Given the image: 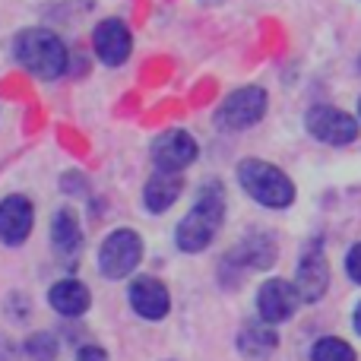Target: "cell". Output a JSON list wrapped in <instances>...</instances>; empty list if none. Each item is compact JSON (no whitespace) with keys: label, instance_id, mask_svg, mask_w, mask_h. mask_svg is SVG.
Masks as SVG:
<instances>
[{"label":"cell","instance_id":"6da1fadb","mask_svg":"<svg viewBox=\"0 0 361 361\" xmlns=\"http://www.w3.org/2000/svg\"><path fill=\"white\" fill-rule=\"evenodd\" d=\"M222 219H225V190L222 184L209 180V184H203L197 190L193 209L178 222V231H175L178 247L187 250V254H200L203 247H209Z\"/></svg>","mask_w":361,"mask_h":361},{"label":"cell","instance_id":"7a4b0ae2","mask_svg":"<svg viewBox=\"0 0 361 361\" xmlns=\"http://www.w3.org/2000/svg\"><path fill=\"white\" fill-rule=\"evenodd\" d=\"M16 61L38 80H57L67 70V48L51 29H25L16 35Z\"/></svg>","mask_w":361,"mask_h":361},{"label":"cell","instance_id":"3957f363","mask_svg":"<svg viewBox=\"0 0 361 361\" xmlns=\"http://www.w3.org/2000/svg\"><path fill=\"white\" fill-rule=\"evenodd\" d=\"M238 180L247 190V197H254L257 203L269 206V209H282L295 200V184L286 178V171L263 159H244L238 165Z\"/></svg>","mask_w":361,"mask_h":361},{"label":"cell","instance_id":"277c9868","mask_svg":"<svg viewBox=\"0 0 361 361\" xmlns=\"http://www.w3.org/2000/svg\"><path fill=\"white\" fill-rule=\"evenodd\" d=\"M267 114V92L260 86H241L231 95H225V102L216 111V124L222 130H247Z\"/></svg>","mask_w":361,"mask_h":361},{"label":"cell","instance_id":"5b68a950","mask_svg":"<svg viewBox=\"0 0 361 361\" xmlns=\"http://www.w3.org/2000/svg\"><path fill=\"white\" fill-rule=\"evenodd\" d=\"M143 260V241H140L137 231L130 228H118L114 235L105 238L99 250V269L108 276V279H124Z\"/></svg>","mask_w":361,"mask_h":361},{"label":"cell","instance_id":"8992f818","mask_svg":"<svg viewBox=\"0 0 361 361\" xmlns=\"http://www.w3.org/2000/svg\"><path fill=\"white\" fill-rule=\"evenodd\" d=\"M307 133L320 143H330V146H349L358 140V121L352 114L339 111V108L330 105H317L307 111Z\"/></svg>","mask_w":361,"mask_h":361},{"label":"cell","instance_id":"52a82bcc","mask_svg":"<svg viewBox=\"0 0 361 361\" xmlns=\"http://www.w3.org/2000/svg\"><path fill=\"white\" fill-rule=\"evenodd\" d=\"M292 288L301 301H307V305H314V301H320L326 295V288H330V263H326V257L320 247L305 250Z\"/></svg>","mask_w":361,"mask_h":361},{"label":"cell","instance_id":"ba28073f","mask_svg":"<svg viewBox=\"0 0 361 361\" xmlns=\"http://www.w3.org/2000/svg\"><path fill=\"white\" fill-rule=\"evenodd\" d=\"M197 140L187 130H169L156 140L152 146V162H156L159 171H171V175H180L187 165L197 159Z\"/></svg>","mask_w":361,"mask_h":361},{"label":"cell","instance_id":"9c48e42d","mask_svg":"<svg viewBox=\"0 0 361 361\" xmlns=\"http://www.w3.org/2000/svg\"><path fill=\"white\" fill-rule=\"evenodd\" d=\"M298 307V295H295L292 282L286 279H267L257 292V311H260V320L263 324H282L288 320Z\"/></svg>","mask_w":361,"mask_h":361},{"label":"cell","instance_id":"30bf717a","mask_svg":"<svg viewBox=\"0 0 361 361\" xmlns=\"http://www.w3.org/2000/svg\"><path fill=\"white\" fill-rule=\"evenodd\" d=\"M92 44H95V54L102 57V63L121 67V63L130 57L133 38H130V29H127L121 19H105V23H99V29H95Z\"/></svg>","mask_w":361,"mask_h":361},{"label":"cell","instance_id":"8fae6325","mask_svg":"<svg viewBox=\"0 0 361 361\" xmlns=\"http://www.w3.org/2000/svg\"><path fill=\"white\" fill-rule=\"evenodd\" d=\"M32 222H35V212H32V203L25 197L13 193L0 203V241L4 244H10V247L23 244L32 231Z\"/></svg>","mask_w":361,"mask_h":361},{"label":"cell","instance_id":"7c38bea8","mask_svg":"<svg viewBox=\"0 0 361 361\" xmlns=\"http://www.w3.org/2000/svg\"><path fill=\"white\" fill-rule=\"evenodd\" d=\"M130 307L146 320H162L171 307L169 288L159 279H152V276H140L130 286Z\"/></svg>","mask_w":361,"mask_h":361},{"label":"cell","instance_id":"4fadbf2b","mask_svg":"<svg viewBox=\"0 0 361 361\" xmlns=\"http://www.w3.org/2000/svg\"><path fill=\"white\" fill-rule=\"evenodd\" d=\"M276 260V241L269 235H247L228 257V263H238L241 269H267Z\"/></svg>","mask_w":361,"mask_h":361},{"label":"cell","instance_id":"5bb4252c","mask_svg":"<svg viewBox=\"0 0 361 361\" xmlns=\"http://www.w3.org/2000/svg\"><path fill=\"white\" fill-rule=\"evenodd\" d=\"M184 190V178L171 175V171H156L149 180H146V190H143V203L146 209L152 212H165L169 206H175V200Z\"/></svg>","mask_w":361,"mask_h":361},{"label":"cell","instance_id":"9a60e30c","mask_svg":"<svg viewBox=\"0 0 361 361\" xmlns=\"http://www.w3.org/2000/svg\"><path fill=\"white\" fill-rule=\"evenodd\" d=\"M48 301L63 317H80V314L89 311V288L76 279H61L57 286H51Z\"/></svg>","mask_w":361,"mask_h":361},{"label":"cell","instance_id":"2e32d148","mask_svg":"<svg viewBox=\"0 0 361 361\" xmlns=\"http://www.w3.org/2000/svg\"><path fill=\"white\" fill-rule=\"evenodd\" d=\"M276 343L279 339H276L273 326H267V324H247L238 333V349L247 358H267L276 349Z\"/></svg>","mask_w":361,"mask_h":361},{"label":"cell","instance_id":"e0dca14e","mask_svg":"<svg viewBox=\"0 0 361 361\" xmlns=\"http://www.w3.org/2000/svg\"><path fill=\"white\" fill-rule=\"evenodd\" d=\"M51 241L61 254H76L82 244V231H80V222L70 209H57L54 222H51Z\"/></svg>","mask_w":361,"mask_h":361},{"label":"cell","instance_id":"ac0fdd59","mask_svg":"<svg viewBox=\"0 0 361 361\" xmlns=\"http://www.w3.org/2000/svg\"><path fill=\"white\" fill-rule=\"evenodd\" d=\"M311 361H355V349L349 343H343V339L326 336L320 343H314Z\"/></svg>","mask_w":361,"mask_h":361},{"label":"cell","instance_id":"d6986e66","mask_svg":"<svg viewBox=\"0 0 361 361\" xmlns=\"http://www.w3.org/2000/svg\"><path fill=\"white\" fill-rule=\"evenodd\" d=\"M25 355L32 361H51L57 355V339L51 333H35L25 339Z\"/></svg>","mask_w":361,"mask_h":361},{"label":"cell","instance_id":"ffe728a7","mask_svg":"<svg viewBox=\"0 0 361 361\" xmlns=\"http://www.w3.org/2000/svg\"><path fill=\"white\" fill-rule=\"evenodd\" d=\"M345 269H349V276L355 282H361V244L349 250V257H345Z\"/></svg>","mask_w":361,"mask_h":361},{"label":"cell","instance_id":"44dd1931","mask_svg":"<svg viewBox=\"0 0 361 361\" xmlns=\"http://www.w3.org/2000/svg\"><path fill=\"white\" fill-rule=\"evenodd\" d=\"M76 361H108V355H105V349H99V345H82Z\"/></svg>","mask_w":361,"mask_h":361},{"label":"cell","instance_id":"7402d4cb","mask_svg":"<svg viewBox=\"0 0 361 361\" xmlns=\"http://www.w3.org/2000/svg\"><path fill=\"white\" fill-rule=\"evenodd\" d=\"M355 330H358V333H361V305H358V307H355Z\"/></svg>","mask_w":361,"mask_h":361},{"label":"cell","instance_id":"603a6c76","mask_svg":"<svg viewBox=\"0 0 361 361\" xmlns=\"http://www.w3.org/2000/svg\"><path fill=\"white\" fill-rule=\"evenodd\" d=\"M358 114H361V102H358Z\"/></svg>","mask_w":361,"mask_h":361}]
</instances>
